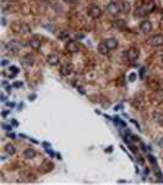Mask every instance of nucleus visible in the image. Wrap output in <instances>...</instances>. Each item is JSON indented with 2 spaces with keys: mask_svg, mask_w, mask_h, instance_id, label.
I'll return each mask as SVG.
<instances>
[{
  "mask_svg": "<svg viewBox=\"0 0 163 185\" xmlns=\"http://www.w3.org/2000/svg\"><path fill=\"white\" fill-rule=\"evenodd\" d=\"M156 9V4L153 1H147L143 5H141L140 7L136 9V16H140V17H143L148 15V14H151L153 10Z\"/></svg>",
  "mask_w": 163,
  "mask_h": 185,
  "instance_id": "nucleus-1",
  "label": "nucleus"
},
{
  "mask_svg": "<svg viewBox=\"0 0 163 185\" xmlns=\"http://www.w3.org/2000/svg\"><path fill=\"white\" fill-rule=\"evenodd\" d=\"M21 47H22V44L16 39H12L6 44V48L9 50V53H11V54H17L19 50L21 49Z\"/></svg>",
  "mask_w": 163,
  "mask_h": 185,
  "instance_id": "nucleus-2",
  "label": "nucleus"
},
{
  "mask_svg": "<svg viewBox=\"0 0 163 185\" xmlns=\"http://www.w3.org/2000/svg\"><path fill=\"white\" fill-rule=\"evenodd\" d=\"M107 11L112 14V15H117V14L121 12L120 11V4H118L117 1H110L107 5Z\"/></svg>",
  "mask_w": 163,
  "mask_h": 185,
  "instance_id": "nucleus-3",
  "label": "nucleus"
},
{
  "mask_svg": "<svg viewBox=\"0 0 163 185\" xmlns=\"http://www.w3.org/2000/svg\"><path fill=\"white\" fill-rule=\"evenodd\" d=\"M139 54H140V52H139V49H136V48H130V49H128V52H126V59L129 60V61H134V60H136L137 58H139Z\"/></svg>",
  "mask_w": 163,
  "mask_h": 185,
  "instance_id": "nucleus-4",
  "label": "nucleus"
},
{
  "mask_svg": "<svg viewBox=\"0 0 163 185\" xmlns=\"http://www.w3.org/2000/svg\"><path fill=\"white\" fill-rule=\"evenodd\" d=\"M150 43L152 47H161V45H163V36L162 34H156L153 36L152 38L150 39Z\"/></svg>",
  "mask_w": 163,
  "mask_h": 185,
  "instance_id": "nucleus-5",
  "label": "nucleus"
},
{
  "mask_svg": "<svg viewBox=\"0 0 163 185\" xmlns=\"http://www.w3.org/2000/svg\"><path fill=\"white\" fill-rule=\"evenodd\" d=\"M20 72V69L15 66V65H9V69H7V71L6 72H4L7 77H10V78H13V77H16V75Z\"/></svg>",
  "mask_w": 163,
  "mask_h": 185,
  "instance_id": "nucleus-6",
  "label": "nucleus"
},
{
  "mask_svg": "<svg viewBox=\"0 0 163 185\" xmlns=\"http://www.w3.org/2000/svg\"><path fill=\"white\" fill-rule=\"evenodd\" d=\"M140 31L143 32V33H148V32H151L152 31V24H151V21H148V20L142 21L141 24H140Z\"/></svg>",
  "mask_w": 163,
  "mask_h": 185,
  "instance_id": "nucleus-7",
  "label": "nucleus"
},
{
  "mask_svg": "<svg viewBox=\"0 0 163 185\" xmlns=\"http://www.w3.org/2000/svg\"><path fill=\"white\" fill-rule=\"evenodd\" d=\"M66 49H67V52H70V53H76V52H79V43L76 42V41H70L69 43L66 44Z\"/></svg>",
  "mask_w": 163,
  "mask_h": 185,
  "instance_id": "nucleus-8",
  "label": "nucleus"
},
{
  "mask_svg": "<svg viewBox=\"0 0 163 185\" xmlns=\"http://www.w3.org/2000/svg\"><path fill=\"white\" fill-rule=\"evenodd\" d=\"M59 61H60V58H59V55H57V54H52V55H49V57L47 58V63L49 64V65H52V66L58 65Z\"/></svg>",
  "mask_w": 163,
  "mask_h": 185,
  "instance_id": "nucleus-9",
  "label": "nucleus"
},
{
  "mask_svg": "<svg viewBox=\"0 0 163 185\" xmlns=\"http://www.w3.org/2000/svg\"><path fill=\"white\" fill-rule=\"evenodd\" d=\"M88 14H90V16H91L92 18H98L99 16H101V14H102V11H101V9H99L98 6H92L91 9H90V11H88Z\"/></svg>",
  "mask_w": 163,
  "mask_h": 185,
  "instance_id": "nucleus-10",
  "label": "nucleus"
},
{
  "mask_svg": "<svg viewBox=\"0 0 163 185\" xmlns=\"http://www.w3.org/2000/svg\"><path fill=\"white\" fill-rule=\"evenodd\" d=\"M22 65H24L25 68H30V66H32L33 65V63H34V58L32 57V55H26V57L22 59Z\"/></svg>",
  "mask_w": 163,
  "mask_h": 185,
  "instance_id": "nucleus-11",
  "label": "nucleus"
},
{
  "mask_svg": "<svg viewBox=\"0 0 163 185\" xmlns=\"http://www.w3.org/2000/svg\"><path fill=\"white\" fill-rule=\"evenodd\" d=\"M17 32L21 34H27L31 32V26L27 24H20L19 27H17Z\"/></svg>",
  "mask_w": 163,
  "mask_h": 185,
  "instance_id": "nucleus-12",
  "label": "nucleus"
},
{
  "mask_svg": "<svg viewBox=\"0 0 163 185\" xmlns=\"http://www.w3.org/2000/svg\"><path fill=\"white\" fill-rule=\"evenodd\" d=\"M71 72H72V65H70V64H65V65L60 68V74L63 76H69Z\"/></svg>",
  "mask_w": 163,
  "mask_h": 185,
  "instance_id": "nucleus-13",
  "label": "nucleus"
},
{
  "mask_svg": "<svg viewBox=\"0 0 163 185\" xmlns=\"http://www.w3.org/2000/svg\"><path fill=\"white\" fill-rule=\"evenodd\" d=\"M104 43L107 44V47L109 48L110 50L115 49V48L118 47V41H117L115 38H108V39L104 41Z\"/></svg>",
  "mask_w": 163,
  "mask_h": 185,
  "instance_id": "nucleus-14",
  "label": "nucleus"
},
{
  "mask_svg": "<svg viewBox=\"0 0 163 185\" xmlns=\"http://www.w3.org/2000/svg\"><path fill=\"white\" fill-rule=\"evenodd\" d=\"M30 45L32 49H39L40 48V41L39 38H37V37H34V38H32L30 41Z\"/></svg>",
  "mask_w": 163,
  "mask_h": 185,
  "instance_id": "nucleus-15",
  "label": "nucleus"
},
{
  "mask_svg": "<svg viewBox=\"0 0 163 185\" xmlns=\"http://www.w3.org/2000/svg\"><path fill=\"white\" fill-rule=\"evenodd\" d=\"M109 50H110V49L107 47V44H106L104 42L101 43V44L98 45V53H99V54H102V55L108 54V52H109Z\"/></svg>",
  "mask_w": 163,
  "mask_h": 185,
  "instance_id": "nucleus-16",
  "label": "nucleus"
},
{
  "mask_svg": "<svg viewBox=\"0 0 163 185\" xmlns=\"http://www.w3.org/2000/svg\"><path fill=\"white\" fill-rule=\"evenodd\" d=\"M24 156L26 157V158H34V156H36V151L33 149H26L24 151Z\"/></svg>",
  "mask_w": 163,
  "mask_h": 185,
  "instance_id": "nucleus-17",
  "label": "nucleus"
},
{
  "mask_svg": "<svg viewBox=\"0 0 163 185\" xmlns=\"http://www.w3.org/2000/svg\"><path fill=\"white\" fill-rule=\"evenodd\" d=\"M120 11L124 12V14H128L130 11V4H129V1L120 3Z\"/></svg>",
  "mask_w": 163,
  "mask_h": 185,
  "instance_id": "nucleus-18",
  "label": "nucleus"
},
{
  "mask_svg": "<svg viewBox=\"0 0 163 185\" xmlns=\"http://www.w3.org/2000/svg\"><path fill=\"white\" fill-rule=\"evenodd\" d=\"M5 151H6L7 155L12 156V155H15L16 149H15V146H13V145H11V143H7V145L5 146Z\"/></svg>",
  "mask_w": 163,
  "mask_h": 185,
  "instance_id": "nucleus-19",
  "label": "nucleus"
},
{
  "mask_svg": "<svg viewBox=\"0 0 163 185\" xmlns=\"http://www.w3.org/2000/svg\"><path fill=\"white\" fill-rule=\"evenodd\" d=\"M153 119H155L157 123H160V124H163V114L155 112V113H153Z\"/></svg>",
  "mask_w": 163,
  "mask_h": 185,
  "instance_id": "nucleus-20",
  "label": "nucleus"
},
{
  "mask_svg": "<svg viewBox=\"0 0 163 185\" xmlns=\"http://www.w3.org/2000/svg\"><path fill=\"white\" fill-rule=\"evenodd\" d=\"M69 36H70L69 31H61L60 33L58 34V38L59 39H66V38H69Z\"/></svg>",
  "mask_w": 163,
  "mask_h": 185,
  "instance_id": "nucleus-21",
  "label": "nucleus"
},
{
  "mask_svg": "<svg viewBox=\"0 0 163 185\" xmlns=\"http://www.w3.org/2000/svg\"><path fill=\"white\" fill-rule=\"evenodd\" d=\"M128 78H129L130 82H134V81L137 78V75H136L135 72H131V74H129V77H128Z\"/></svg>",
  "mask_w": 163,
  "mask_h": 185,
  "instance_id": "nucleus-22",
  "label": "nucleus"
},
{
  "mask_svg": "<svg viewBox=\"0 0 163 185\" xmlns=\"http://www.w3.org/2000/svg\"><path fill=\"white\" fill-rule=\"evenodd\" d=\"M12 86L15 87V88H22V87H24V82H21V81H15Z\"/></svg>",
  "mask_w": 163,
  "mask_h": 185,
  "instance_id": "nucleus-23",
  "label": "nucleus"
},
{
  "mask_svg": "<svg viewBox=\"0 0 163 185\" xmlns=\"http://www.w3.org/2000/svg\"><path fill=\"white\" fill-rule=\"evenodd\" d=\"M0 65H1L3 68H5L7 65H10V60H7V59H3L1 61H0Z\"/></svg>",
  "mask_w": 163,
  "mask_h": 185,
  "instance_id": "nucleus-24",
  "label": "nucleus"
},
{
  "mask_svg": "<svg viewBox=\"0 0 163 185\" xmlns=\"http://www.w3.org/2000/svg\"><path fill=\"white\" fill-rule=\"evenodd\" d=\"M1 126H3V129H5L6 131H11L12 130V126L11 125H7V124H1Z\"/></svg>",
  "mask_w": 163,
  "mask_h": 185,
  "instance_id": "nucleus-25",
  "label": "nucleus"
},
{
  "mask_svg": "<svg viewBox=\"0 0 163 185\" xmlns=\"http://www.w3.org/2000/svg\"><path fill=\"white\" fill-rule=\"evenodd\" d=\"M146 71H147V70H146V69H145V68H142L141 70H140V74H139L140 78H143V77H145V72H146Z\"/></svg>",
  "mask_w": 163,
  "mask_h": 185,
  "instance_id": "nucleus-26",
  "label": "nucleus"
},
{
  "mask_svg": "<svg viewBox=\"0 0 163 185\" xmlns=\"http://www.w3.org/2000/svg\"><path fill=\"white\" fill-rule=\"evenodd\" d=\"M5 105H6V107L7 108H13V107H15V103H13V102H5Z\"/></svg>",
  "mask_w": 163,
  "mask_h": 185,
  "instance_id": "nucleus-27",
  "label": "nucleus"
},
{
  "mask_svg": "<svg viewBox=\"0 0 163 185\" xmlns=\"http://www.w3.org/2000/svg\"><path fill=\"white\" fill-rule=\"evenodd\" d=\"M0 101L4 102V103H5V102H6V95L4 93V92H1V95H0Z\"/></svg>",
  "mask_w": 163,
  "mask_h": 185,
  "instance_id": "nucleus-28",
  "label": "nucleus"
},
{
  "mask_svg": "<svg viewBox=\"0 0 163 185\" xmlns=\"http://www.w3.org/2000/svg\"><path fill=\"white\" fill-rule=\"evenodd\" d=\"M46 152H47V153L51 156V157H54V156H55V153H54V152H53L51 149H46Z\"/></svg>",
  "mask_w": 163,
  "mask_h": 185,
  "instance_id": "nucleus-29",
  "label": "nucleus"
},
{
  "mask_svg": "<svg viewBox=\"0 0 163 185\" xmlns=\"http://www.w3.org/2000/svg\"><path fill=\"white\" fill-rule=\"evenodd\" d=\"M130 122H131V123H133V124H134V125H135V126H136V128L139 129V130H140V124H139V123L136 122V120H134V119H130Z\"/></svg>",
  "mask_w": 163,
  "mask_h": 185,
  "instance_id": "nucleus-30",
  "label": "nucleus"
},
{
  "mask_svg": "<svg viewBox=\"0 0 163 185\" xmlns=\"http://www.w3.org/2000/svg\"><path fill=\"white\" fill-rule=\"evenodd\" d=\"M125 22L124 20H118V22H115V26H124Z\"/></svg>",
  "mask_w": 163,
  "mask_h": 185,
  "instance_id": "nucleus-31",
  "label": "nucleus"
},
{
  "mask_svg": "<svg viewBox=\"0 0 163 185\" xmlns=\"http://www.w3.org/2000/svg\"><path fill=\"white\" fill-rule=\"evenodd\" d=\"M121 109H123V104H117L115 107H114L115 112H118V110H121Z\"/></svg>",
  "mask_w": 163,
  "mask_h": 185,
  "instance_id": "nucleus-32",
  "label": "nucleus"
},
{
  "mask_svg": "<svg viewBox=\"0 0 163 185\" xmlns=\"http://www.w3.org/2000/svg\"><path fill=\"white\" fill-rule=\"evenodd\" d=\"M9 114H10V109H9V110H4V112L1 113V115H3L4 118H6V117H7Z\"/></svg>",
  "mask_w": 163,
  "mask_h": 185,
  "instance_id": "nucleus-33",
  "label": "nucleus"
},
{
  "mask_svg": "<svg viewBox=\"0 0 163 185\" xmlns=\"http://www.w3.org/2000/svg\"><path fill=\"white\" fill-rule=\"evenodd\" d=\"M13 86H10V85H7L6 87H5V90H6V92L7 93H11V88H12Z\"/></svg>",
  "mask_w": 163,
  "mask_h": 185,
  "instance_id": "nucleus-34",
  "label": "nucleus"
},
{
  "mask_svg": "<svg viewBox=\"0 0 163 185\" xmlns=\"http://www.w3.org/2000/svg\"><path fill=\"white\" fill-rule=\"evenodd\" d=\"M36 97H37L36 95H30V96H28V99H30L31 102H32V101H34V99H36Z\"/></svg>",
  "mask_w": 163,
  "mask_h": 185,
  "instance_id": "nucleus-35",
  "label": "nucleus"
},
{
  "mask_svg": "<svg viewBox=\"0 0 163 185\" xmlns=\"http://www.w3.org/2000/svg\"><path fill=\"white\" fill-rule=\"evenodd\" d=\"M11 124H12L13 126H19V123H17V120H15V119L11 120Z\"/></svg>",
  "mask_w": 163,
  "mask_h": 185,
  "instance_id": "nucleus-36",
  "label": "nucleus"
},
{
  "mask_svg": "<svg viewBox=\"0 0 163 185\" xmlns=\"http://www.w3.org/2000/svg\"><path fill=\"white\" fill-rule=\"evenodd\" d=\"M1 26H6V18L5 17H1Z\"/></svg>",
  "mask_w": 163,
  "mask_h": 185,
  "instance_id": "nucleus-37",
  "label": "nucleus"
},
{
  "mask_svg": "<svg viewBox=\"0 0 163 185\" xmlns=\"http://www.w3.org/2000/svg\"><path fill=\"white\" fill-rule=\"evenodd\" d=\"M77 91H80V93H82V95H85V93H86V92L84 91L82 87H77Z\"/></svg>",
  "mask_w": 163,
  "mask_h": 185,
  "instance_id": "nucleus-38",
  "label": "nucleus"
},
{
  "mask_svg": "<svg viewBox=\"0 0 163 185\" xmlns=\"http://www.w3.org/2000/svg\"><path fill=\"white\" fill-rule=\"evenodd\" d=\"M106 152H109V153H110V152H113V146H109L108 149H106Z\"/></svg>",
  "mask_w": 163,
  "mask_h": 185,
  "instance_id": "nucleus-39",
  "label": "nucleus"
},
{
  "mask_svg": "<svg viewBox=\"0 0 163 185\" xmlns=\"http://www.w3.org/2000/svg\"><path fill=\"white\" fill-rule=\"evenodd\" d=\"M7 136H9V137H11V138H15V134H12V132H7Z\"/></svg>",
  "mask_w": 163,
  "mask_h": 185,
  "instance_id": "nucleus-40",
  "label": "nucleus"
},
{
  "mask_svg": "<svg viewBox=\"0 0 163 185\" xmlns=\"http://www.w3.org/2000/svg\"><path fill=\"white\" fill-rule=\"evenodd\" d=\"M158 143H160V146H161L162 149H163V136L160 138V142H158Z\"/></svg>",
  "mask_w": 163,
  "mask_h": 185,
  "instance_id": "nucleus-41",
  "label": "nucleus"
},
{
  "mask_svg": "<svg viewBox=\"0 0 163 185\" xmlns=\"http://www.w3.org/2000/svg\"><path fill=\"white\" fill-rule=\"evenodd\" d=\"M7 85H9V82H7V81H3V82H1V86H4V87H6Z\"/></svg>",
  "mask_w": 163,
  "mask_h": 185,
  "instance_id": "nucleus-42",
  "label": "nucleus"
},
{
  "mask_svg": "<svg viewBox=\"0 0 163 185\" xmlns=\"http://www.w3.org/2000/svg\"><path fill=\"white\" fill-rule=\"evenodd\" d=\"M43 145H44V147H47V149H48V147H51V143H48V142H44Z\"/></svg>",
  "mask_w": 163,
  "mask_h": 185,
  "instance_id": "nucleus-43",
  "label": "nucleus"
},
{
  "mask_svg": "<svg viewBox=\"0 0 163 185\" xmlns=\"http://www.w3.org/2000/svg\"><path fill=\"white\" fill-rule=\"evenodd\" d=\"M76 37H77L79 39H82V38H84V34H77V36H76Z\"/></svg>",
  "mask_w": 163,
  "mask_h": 185,
  "instance_id": "nucleus-44",
  "label": "nucleus"
},
{
  "mask_svg": "<svg viewBox=\"0 0 163 185\" xmlns=\"http://www.w3.org/2000/svg\"><path fill=\"white\" fill-rule=\"evenodd\" d=\"M145 174H150V169H148V168L145 169Z\"/></svg>",
  "mask_w": 163,
  "mask_h": 185,
  "instance_id": "nucleus-45",
  "label": "nucleus"
},
{
  "mask_svg": "<svg viewBox=\"0 0 163 185\" xmlns=\"http://www.w3.org/2000/svg\"><path fill=\"white\" fill-rule=\"evenodd\" d=\"M64 1H66V3H75L76 0H64Z\"/></svg>",
  "mask_w": 163,
  "mask_h": 185,
  "instance_id": "nucleus-46",
  "label": "nucleus"
},
{
  "mask_svg": "<svg viewBox=\"0 0 163 185\" xmlns=\"http://www.w3.org/2000/svg\"><path fill=\"white\" fill-rule=\"evenodd\" d=\"M42 1H48V0H42Z\"/></svg>",
  "mask_w": 163,
  "mask_h": 185,
  "instance_id": "nucleus-47",
  "label": "nucleus"
},
{
  "mask_svg": "<svg viewBox=\"0 0 163 185\" xmlns=\"http://www.w3.org/2000/svg\"><path fill=\"white\" fill-rule=\"evenodd\" d=\"M162 18H163V12H162Z\"/></svg>",
  "mask_w": 163,
  "mask_h": 185,
  "instance_id": "nucleus-48",
  "label": "nucleus"
}]
</instances>
